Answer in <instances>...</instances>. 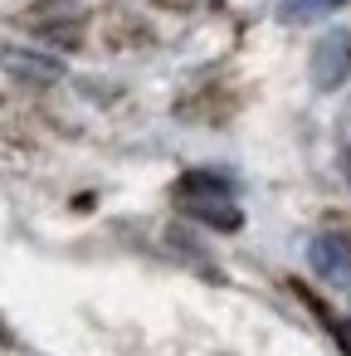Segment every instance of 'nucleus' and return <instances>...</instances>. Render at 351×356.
Listing matches in <instances>:
<instances>
[{
  "label": "nucleus",
  "instance_id": "nucleus-4",
  "mask_svg": "<svg viewBox=\"0 0 351 356\" xmlns=\"http://www.w3.org/2000/svg\"><path fill=\"white\" fill-rule=\"evenodd\" d=\"M346 0H283V20L288 25H307V20H322V15H332V10H341Z\"/></svg>",
  "mask_w": 351,
  "mask_h": 356
},
{
  "label": "nucleus",
  "instance_id": "nucleus-2",
  "mask_svg": "<svg viewBox=\"0 0 351 356\" xmlns=\"http://www.w3.org/2000/svg\"><path fill=\"white\" fill-rule=\"evenodd\" d=\"M307 264L322 273V278H346L351 273V244L341 234H317L307 244Z\"/></svg>",
  "mask_w": 351,
  "mask_h": 356
},
{
  "label": "nucleus",
  "instance_id": "nucleus-3",
  "mask_svg": "<svg viewBox=\"0 0 351 356\" xmlns=\"http://www.w3.org/2000/svg\"><path fill=\"white\" fill-rule=\"evenodd\" d=\"M346 64H351V44H346V35H327L322 49H317V83L332 88V83L346 74Z\"/></svg>",
  "mask_w": 351,
  "mask_h": 356
},
{
  "label": "nucleus",
  "instance_id": "nucleus-1",
  "mask_svg": "<svg viewBox=\"0 0 351 356\" xmlns=\"http://www.w3.org/2000/svg\"><path fill=\"white\" fill-rule=\"evenodd\" d=\"M181 205H186L195 220L215 225V229H239V205L229 200V186L215 181V176H190V181L181 186Z\"/></svg>",
  "mask_w": 351,
  "mask_h": 356
},
{
  "label": "nucleus",
  "instance_id": "nucleus-5",
  "mask_svg": "<svg viewBox=\"0 0 351 356\" xmlns=\"http://www.w3.org/2000/svg\"><path fill=\"white\" fill-rule=\"evenodd\" d=\"M336 346L351 356V322H336Z\"/></svg>",
  "mask_w": 351,
  "mask_h": 356
}]
</instances>
